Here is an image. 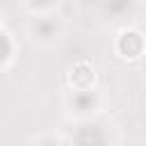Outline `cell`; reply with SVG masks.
<instances>
[{
  "instance_id": "2",
  "label": "cell",
  "mask_w": 146,
  "mask_h": 146,
  "mask_svg": "<svg viewBox=\"0 0 146 146\" xmlns=\"http://www.w3.org/2000/svg\"><path fill=\"white\" fill-rule=\"evenodd\" d=\"M91 82H94V68H91V64L84 62V59L75 62L73 68H71V84L75 89H89Z\"/></svg>"
},
{
  "instance_id": "1",
  "label": "cell",
  "mask_w": 146,
  "mask_h": 146,
  "mask_svg": "<svg viewBox=\"0 0 146 146\" xmlns=\"http://www.w3.org/2000/svg\"><path fill=\"white\" fill-rule=\"evenodd\" d=\"M30 36L32 41L41 43V46H50L52 41L59 39L62 34V21L59 16H52V14H46V16H36L32 23H30Z\"/></svg>"
},
{
  "instance_id": "4",
  "label": "cell",
  "mask_w": 146,
  "mask_h": 146,
  "mask_svg": "<svg viewBox=\"0 0 146 146\" xmlns=\"http://www.w3.org/2000/svg\"><path fill=\"white\" fill-rule=\"evenodd\" d=\"M9 32L7 30H2V41H5V68L9 66V62H11V48H9Z\"/></svg>"
},
{
  "instance_id": "3",
  "label": "cell",
  "mask_w": 146,
  "mask_h": 146,
  "mask_svg": "<svg viewBox=\"0 0 146 146\" xmlns=\"http://www.w3.org/2000/svg\"><path fill=\"white\" fill-rule=\"evenodd\" d=\"M55 5H57V0H27V7H30L32 11H39V14H41V11H43V14L50 11Z\"/></svg>"
}]
</instances>
